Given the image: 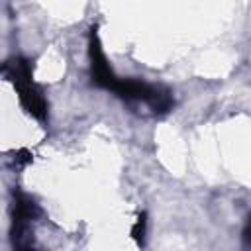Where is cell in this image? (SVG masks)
I'll return each mask as SVG.
<instances>
[{"label":"cell","mask_w":251,"mask_h":251,"mask_svg":"<svg viewBox=\"0 0 251 251\" xmlns=\"http://www.w3.org/2000/svg\"><path fill=\"white\" fill-rule=\"evenodd\" d=\"M88 57H90V76L92 82L104 90H112V86L116 84L118 76L112 71L104 51H102V43H100V35H98V27L94 25L90 29L88 35Z\"/></svg>","instance_id":"obj_3"},{"label":"cell","mask_w":251,"mask_h":251,"mask_svg":"<svg viewBox=\"0 0 251 251\" xmlns=\"http://www.w3.org/2000/svg\"><path fill=\"white\" fill-rule=\"evenodd\" d=\"M14 163H16V165H20V167H24V165L31 163V155H29V151H25V149L18 151V153H16V157H14Z\"/></svg>","instance_id":"obj_5"},{"label":"cell","mask_w":251,"mask_h":251,"mask_svg":"<svg viewBox=\"0 0 251 251\" xmlns=\"http://www.w3.org/2000/svg\"><path fill=\"white\" fill-rule=\"evenodd\" d=\"M0 75L6 76L18 90L24 110L39 122L47 120V100L41 88L33 80V67L25 57H14L0 67Z\"/></svg>","instance_id":"obj_1"},{"label":"cell","mask_w":251,"mask_h":251,"mask_svg":"<svg viewBox=\"0 0 251 251\" xmlns=\"http://www.w3.org/2000/svg\"><path fill=\"white\" fill-rule=\"evenodd\" d=\"M145 233H147V216L145 212H141L135 220V224L131 226V237L137 241V245L145 243Z\"/></svg>","instance_id":"obj_4"},{"label":"cell","mask_w":251,"mask_h":251,"mask_svg":"<svg viewBox=\"0 0 251 251\" xmlns=\"http://www.w3.org/2000/svg\"><path fill=\"white\" fill-rule=\"evenodd\" d=\"M39 206L22 190H14V206H12V227L10 239L18 249H27L33 243V222L39 218Z\"/></svg>","instance_id":"obj_2"}]
</instances>
